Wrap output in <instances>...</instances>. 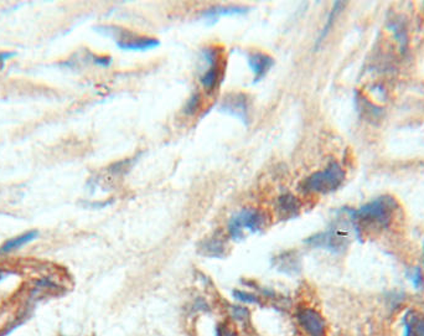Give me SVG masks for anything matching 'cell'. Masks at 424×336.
<instances>
[{
	"label": "cell",
	"instance_id": "obj_1",
	"mask_svg": "<svg viewBox=\"0 0 424 336\" xmlns=\"http://www.w3.org/2000/svg\"><path fill=\"white\" fill-rule=\"evenodd\" d=\"M396 200L392 196H379L365 206H362L359 210L349 211L351 220L355 223V226L359 223L363 225H372L377 227H387L396 212Z\"/></svg>",
	"mask_w": 424,
	"mask_h": 336
},
{
	"label": "cell",
	"instance_id": "obj_2",
	"mask_svg": "<svg viewBox=\"0 0 424 336\" xmlns=\"http://www.w3.org/2000/svg\"><path fill=\"white\" fill-rule=\"evenodd\" d=\"M345 180V171L338 164L331 163L324 170L317 171L306 177L300 184V189L306 193H317V194H329L335 191Z\"/></svg>",
	"mask_w": 424,
	"mask_h": 336
},
{
	"label": "cell",
	"instance_id": "obj_3",
	"mask_svg": "<svg viewBox=\"0 0 424 336\" xmlns=\"http://www.w3.org/2000/svg\"><path fill=\"white\" fill-rule=\"evenodd\" d=\"M265 227V216L258 210L244 209L231 217L228 223V232L232 239L240 241L246 237V232L256 234Z\"/></svg>",
	"mask_w": 424,
	"mask_h": 336
},
{
	"label": "cell",
	"instance_id": "obj_4",
	"mask_svg": "<svg viewBox=\"0 0 424 336\" xmlns=\"http://www.w3.org/2000/svg\"><path fill=\"white\" fill-rule=\"evenodd\" d=\"M100 33L112 36L117 46L122 50H128V51H147L152 50L160 45V41L154 38H146V36H138L136 34H132L129 31H127L125 29L116 28H98L97 29Z\"/></svg>",
	"mask_w": 424,
	"mask_h": 336
},
{
	"label": "cell",
	"instance_id": "obj_5",
	"mask_svg": "<svg viewBox=\"0 0 424 336\" xmlns=\"http://www.w3.org/2000/svg\"><path fill=\"white\" fill-rule=\"evenodd\" d=\"M301 329L309 336H327V321L313 308H301L297 313Z\"/></svg>",
	"mask_w": 424,
	"mask_h": 336
},
{
	"label": "cell",
	"instance_id": "obj_6",
	"mask_svg": "<svg viewBox=\"0 0 424 336\" xmlns=\"http://www.w3.org/2000/svg\"><path fill=\"white\" fill-rule=\"evenodd\" d=\"M205 60L209 63V69L201 77V85L207 92H212L220 85L221 81V56L220 52L214 47L204 50Z\"/></svg>",
	"mask_w": 424,
	"mask_h": 336
},
{
	"label": "cell",
	"instance_id": "obj_7",
	"mask_svg": "<svg viewBox=\"0 0 424 336\" xmlns=\"http://www.w3.org/2000/svg\"><path fill=\"white\" fill-rule=\"evenodd\" d=\"M306 242L314 247L327 248L329 251L333 252H340L346 247L345 236L336 231H328L324 234L313 236L311 239H306Z\"/></svg>",
	"mask_w": 424,
	"mask_h": 336
},
{
	"label": "cell",
	"instance_id": "obj_8",
	"mask_svg": "<svg viewBox=\"0 0 424 336\" xmlns=\"http://www.w3.org/2000/svg\"><path fill=\"white\" fill-rule=\"evenodd\" d=\"M249 67L255 74L256 82L262 80L273 66V58L263 52H255L249 57Z\"/></svg>",
	"mask_w": 424,
	"mask_h": 336
},
{
	"label": "cell",
	"instance_id": "obj_9",
	"mask_svg": "<svg viewBox=\"0 0 424 336\" xmlns=\"http://www.w3.org/2000/svg\"><path fill=\"white\" fill-rule=\"evenodd\" d=\"M39 237V232L36 230L33 231H28L23 234H19L17 237H13V239H8L3 245L0 246V255H8L10 252L17 251L20 250L22 247L25 245L31 243L33 241Z\"/></svg>",
	"mask_w": 424,
	"mask_h": 336
},
{
	"label": "cell",
	"instance_id": "obj_10",
	"mask_svg": "<svg viewBox=\"0 0 424 336\" xmlns=\"http://www.w3.org/2000/svg\"><path fill=\"white\" fill-rule=\"evenodd\" d=\"M249 12L247 8L241 6H219V8H210L209 10L203 14L206 20H216L221 17H231V15H241Z\"/></svg>",
	"mask_w": 424,
	"mask_h": 336
},
{
	"label": "cell",
	"instance_id": "obj_11",
	"mask_svg": "<svg viewBox=\"0 0 424 336\" xmlns=\"http://www.w3.org/2000/svg\"><path fill=\"white\" fill-rule=\"evenodd\" d=\"M278 211L281 212V216L285 218L295 217L299 214V205L298 201L293 195H283L278 200Z\"/></svg>",
	"mask_w": 424,
	"mask_h": 336
},
{
	"label": "cell",
	"instance_id": "obj_12",
	"mask_svg": "<svg viewBox=\"0 0 424 336\" xmlns=\"http://www.w3.org/2000/svg\"><path fill=\"white\" fill-rule=\"evenodd\" d=\"M405 336H424V317L417 313L407 315Z\"/></svg>",
	"mask_w": 424,
	"mask_h": 336
},
{
	"label": "cell",
	"instance_id": "obj_13",
	"mask_svg": "<svg viewBox=\"0 0 424 336\" xmlns=\"http://www.w3.org/2000/svg\"><path fill=\"white\" fill-rule=\"evenodd\" d=\"M223 243L220 239H210L205 241L201 247V253H204L205 256L209 257H222L223 256Z\"/></svg>",
	"mask_w": 424,
	"mask_h": 336
},
{
	"label": "cell",
	"instance_id": "obj_14",
	"mask_svg": "<svg viewBox=\"0 0 424 336\" xmlns=\"http://www.w3.org/2000/svg\"><path fill=\"white\" fill-rule=\"evenodd\" d=\"M277 267H279V271L283 273L295 274L297 273L298 269V263L297 258L295 256H281L277 258Z\"/></svg>",
	"mask_w": 424,
	"mask_h": 336
},
{
	"label": "cell",
	"instance_id": "obj_15",
	"mask_svg": "<svg viewBox=\"0 0 424 336\" xmlns=\"http://www.w3.org/2000/svg\"><path fill=\"white\" fill-rule=\"evenodd\" d=\"M228 314L232 319L236 320L238 323H242V324H249V320H251L249 309L247 307H242V305L228 307Z\"/></svg>",
	"mask_w": 424,
	"mask_h": 336
},
{
	"label": "cell",
	"instance_id": "obj_16",
	"mask_svg": "<svg viewBox=\"0 0 424 336\" xmlns=\"http://www.w3.org/2000/svg\"><path fill=\"white\" fill-rule=\"evenodd\" d=\"M232 296H233L235 299H237L238 302L244 303V304L260 305V298L256 296V294H253V293L235 289V291H232Z\"/></svg>",
	"mask_w": 424,
	"mask_h": 336
},
{
	"label": "cell",
	"instance_id": "obj_17",
	"mask_svg": "<svg viewBox=\"0 0 424 336\" xmlns=\"http://www.w3.org/2000/svg\"><path fill=\"white\" fill-rule=\"evenodd\" d=\"M343 6H344V3H336L335 4L334 8H333V10H331V14H330V17L328 19V23L325 25V28L322 31V34H320V38H319V40H317V44H320V41L324 40V38L328 35L329 31H330V29L333 26V24L335 22V17H338V14H339L341 10H343Z\"/></svg>",
	"mask_w": 424,
	"mask_h": 336
},
{
	"label": "cell",
	"instance_id": "obj_18",
	"mask_svg": "<svg viewBox=\"0 0 424 336\" xmlns=\"http://www.w3.org/2000/svg\"><path fill=\"white\" fill-rule=\"evenodd\" d=\"M200 95H195L193 97L189 99V102L187 103V107H185V112L187 114H194L198 111V106H200Z\"/></svg>",
	"mask_w": 424,
	"mask_h": 336
},
{
	"label": "cell",
	"instance_id": "obj_19",
	"mask_svg": "<svg viewBox=\"0 0 424 336\" xmlns=\"http://www.w3.org/2000/svg\"><path fill=\"white\" fill-rule=\"evenodd\" d=\"M216 336H238L237 333L232 330L226 324H220L216 326Z\"/></svg>",
	"mask_w": 424,
	"mask_h": 336
},
{
	"label": "cell",
	"instance_id": "obj_20",
	"mask_svg": "<svg viewBox=\"0 0 424 336\" xmlns=\"http://www.w3.org/2000/svg\"><path fill=\"white\" fill-rule=\"evenodd\" d=\"M93 61L101 67H109L112 63V58L109 56H95Z\"/></svg>",
	"mask_w": 424,
	"mask_h": 336
},
{
	"label": "cell",
	"instance_id": "obj_21",
	"mask_svg": "<svg viewBox=\"0 0 424 336\" xmlns=\"http://www.w3.org/2000/svg\"><path fill=\"white\" fill-rule=\"evenodd\" d=\"M412 277H414V278H413V283H414V285H417V287L423 285V275H422L419 269H416V271H414V274H413Z\"/></svg>",
	"mask_w": 424,
	"mask_h": 336
},
{
	"label": "cell",
	"instance_id": "obj_22",
	"mask_svg": "<svg viewBox=\"0 0 424 336\" xmlns=\"http://www.w3.org/2000/svg\"><path fill=\"white\" fill-rule=\"evenodd\" d=\"M15 55H17V52H0V66H3V63Z\"/></svg>",
	"mask_w": 424,
	"mask_h": 336
},
{
	"label": "cell",
	"instance_id": "obj_23",
	"mask_svg": "<svg viewBox=\"0 0 424 336\" xmlns=\"http://www.w3.org/2000/svg\"><path fill=\"white\" fill-rule=\"evenodd\" d=\"M6 272H4V271H1V269H0V282L6 278Z\"/></svg>",
	"mask_w": 424,
	"mask_h": 336
}]
</instances>
